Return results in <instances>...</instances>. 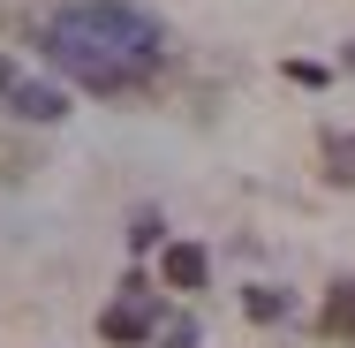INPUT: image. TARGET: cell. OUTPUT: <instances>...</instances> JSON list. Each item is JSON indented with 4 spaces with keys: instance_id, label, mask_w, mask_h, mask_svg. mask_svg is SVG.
I'll return each mask as SVG.
<instances>
[{
    "instance_id": "2",
    "label": "cell",
    "mask_w": 355,
    "mask_h": 348,
    "mask_svg": "<svg viewBox=\"0 0 355 348\" xmlns=\"http://www.w3.org/2000/svg\"><path fill=\"white\" fill-rule=\"evenodd\" d=\"M0 99H8L23 122H61V114H69V99H61L53 83H31V76L8 69V61H0Z\"/></svg>"
},
{
    "instance_id": "3",
    "label": "cell",
    "mask_w": 355,
    "mask_h": 348,
    "mask_svg": "<svg viewBox=\"0 0 355 348\" xmlns=\"http://www.w3.org/2000/svg\"><path fill=\"white\" fill-rule=\"evenodd\" d=\"M98 333H106L114 348H137V341H151V303H144L137 288H129L121 303H106V310H98Z\"/></svg>"
},
{
    "instance_id": "7",
    "label": "cell",
    "mask_w": 355,
    "mask_h": 348,
    "mask_svg": "<svg viewBox=\"0 0 355 348\" xmlns=\"http://www.w3.org/2000/svg\"><path fill=\"white\" fill-rule=\"evenodd\" d=\"M129 242H137V250H151V242H159V212H137V227H129Z\"/></svg>"
},
{
    "instance_id": "1",
    "label": "cell",
    "mask_w": 355,
    "mask_h": 348,
    "mask_svg": "<svg viewBox=\"0 0 355 348\" xmlns=\"http://www.w3.org/2000/svg\"><path fill=\"white\" fill-rule=\"evenodd\" d=\"M46 53H53V69L76 76L83 91H137L144 76L159 69L166 38H159L151 15L106 0V8H61V15L46 23Z\"/></svg>"
},
{
    "instance_id": "9",
    "label": "cell",
    "mask_w": 355,
    "mask_h": 348,
    "mask_svg": "<svg viewBox=\"0 0 355 348\" xmlns=\"http://www.w3.org/2000/svg\"><path fill=\"white\" fill-rule=\"evenodd\" d=\"M159 341H166V348H197V326H189V318H174V326H166Z\"/></svg>"
},
{
    "instance_id": "6",
    "label": "cell",
    "mask_w": 355,
    "mask_h": 348,
    "mask_svg": "<svg viewBox=\"0 0 355 348\" xmlns=\"http://www.w3.org/2000/svg\"><path fill=\"white\" fill-rule=\"evenodd\" d=\"M325 174H333V182H355V137H333V144H325Z\"/></svg>"
},
{
    "instance_id": "4",
    "label": "cell",
    "mask_w": 355,
    "mask_h": 348,
    "mask_svg": "<svg viewBox=\"0 0 355 348\" xmlns=\"http://www.w3.org/2000/svg\"><path fill=\"white\" fill-rule=\"evenodd\" d=\"M166 288H205V273H212V258L197 250V242H166Z\"/></svg>"
},
{
    "instance_id": "8",
    "label": "cell",
    "mask_w": 355,
    "mask_h": 348,
    "mask_svg": "<svg viewBox=\"0 0 355 348\" xmlns=\"http://www.w3.org/2000/svg\"><path fill=\"white\" fill-rule=\"evenodd\" d=\"M250 310H257V318H280L287 303H280V295H272V288H250Z\"/></svg>"
},
{
    "instance_id": "5",
    "label": "cell",
    "mask_w": 355,
    "mask_h": 348,
    "mask_svg": "<svg viewBox=\"0 0 355 348\" xmlns=\"http://www.w3.org/2000/svg\"><path fill=\"white\" fill-rule=\"evenodd\" d=\"M325 333H333V341H355V280H340V288L325 295Z\"/></svg>"
}]
</instances>
